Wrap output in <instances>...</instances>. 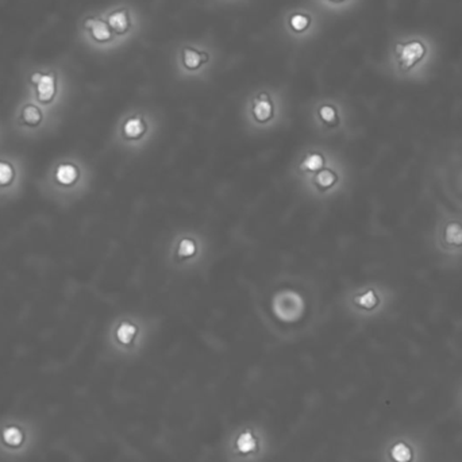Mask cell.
<instances>
[{
  "label": "cell",
  "instance_id": "1",
  "mask_svg": "<svg viewBox=\"0 0 462 462\" xmlns=\"http://www.w3.org/2000/svg\"><path fill=\"white\" fill-rule=\"evenodd\" d=\"M435 44L423 34H407L399 37L392 44L389 53V69L404 81H422L430 75L435 63Z\"/></svg>",
  "mask_w": 462,
  "mask_h": 462
},
{
  "label": "cell",
  "instance_id": "2",
  "mask_svg": "<svg viewBox=\"0 0 462 462\" xmlns=\"http://www.w3.org/2000/svg\"><path fill=\"white\" fill-rule=\"evenodd\" d=\"M435 248L442 256L462 257V217L447 215L438 221L434 231Z\"/></svg>",
  "mask_w": 462,
  "mask_h": 462
},
{
  "label": "cell",
  "instance_id": "3",
  "mask_svg": "<svg viewBox=\"0 0 462 462\" xmlns=\"http://www.w3.org/2000/svg\"><path fill=\"white\" fill-rule=\"evenodd\" d=\"M353 305L362 316L371 318L383 311L387 304V295L379 285H371L361 289L353 297Z\"/></svg>",
  "mask_w": 462,
  "mask_h": 462
},
{
  "label": "cell",
  "instance_id": "4",
  "mask_svg": "<svg viewBox=\"0 0 462 462\" xmlns=\"http://www.w3.org/2000/svg\"><path fill=\"white\" fill-rule=\"evenodd\" d=\"M55 91L54 79L50 75H41L40 81L37 83V92H38V99L41 102H49L53 98Z\"/></svg>",
  "mask_w": 462,
  "mask_h": 462
},
{
  "label": "cell",
  "instance_id": "5",
  "mask_svg": "<svg viewBox=\"0 0 462 462\" xmlns=\"http://www.w3.org/2000/svg\"><path fill=\"white\" fill-rule=\"evenodd\" d=\"M253 114L256 120H258V122H268L273 115V107L270 102L266 98H261L260 100H257L253 107Z\"/></svg>",
  "mask_w": 462,
  "mask_h": 462
},
{
  "label": "cell",
  "instance_id": "6",
  "mask_svg": "<svg viewBox=\"0 0 462 462\" xmlns=\"http://www.w3.org/2000/svg\"><path fill=\"white\" fill-rule=\"evenodd\" d=\"M85 26L91 28L92 37H94L96 41H100V42H103V41H107L111 38L110 28H108L107 23H104V22H102V20L89 19L87 23H85Z\"/></svg>",
  "mask_w": 462,
  "mask_h": 462
},
{
  "label": "cell",
  "instance_id": "7",
  "mask_svg": "<svg viewBox=\"0 0 462 462\" xmlns=\"http://www.w3.org/2000/svg\"><path fill=\"white\" fill-rule=\"evenodd\" d=\"M123 131L129 138H141L143 131H145V125L139 118H131L126 122V125L123 127Z\"/></svg>",
  "mask_w": 462,
  "mask_h": 462
},
{
  "label": "cell",
  "instance_id": "8",
  "mask_svg": "<svg viewBox=\"0 0 462 462\" xmlns=\"http://www.w3.org/2000/svg\"><path fill=\"white\" fill-rule=\"evenodd\" d=\"M108 24L116 33H125L129 27V18L125 11H116L108 16Z\"/></svg>",
  "mask_w": 462,
  "mask_h": 462
},
{
  "label": "cell",
  "instance_id": "9",
  "mask_svg": "<svg viewBox=\"0 0 462 462\" xmlns=\"http://www.w3.org/2000/svg\"><path fill=\"white\" fill-rule=\"evenodd\" d=\"M55 177L61 184H72L77 178V170L72 165H61L55 172Z\"/></svg>",
  "mask_w": 462,
  "mask_h": 462
},
{
  "label": "cell",
  "instance_id": "10",
  "mask_svg": "<svg viewBox=\"0 0 462 462\" xmlns=\"http://www.w3.org/2000/svg\"><path fill=\"white\" fill-rule=\"evenodd\" d=\"M391 457L395 462H410L412 459V451L406 443H396L392 447Z\"/></svg>",
  "mask_w": 462,
  "mask_h": 462
},
{
  "label": "cell",
  "instance_id": "11",
  "mask_svg": "<svg viewBox=\"0 0 462 462\" xmlns=\"http://www.w3.org/2000/svg\"><path fill=\"white\" fill-rule=\"evenodd\" d=\"M237 446L238 450L242 451V453H249V451H253L256 449V439L253 438V435L250 434V433H245V434H242L237 441Z\"/></svg>",
  "mask_w": 462,
  "mask_h": 462
},
{
  "label": "cell",
  "instance_id": "12",
  "mask_svg": "<svg viewBox=\"0 0 462 462\" xmlns=\"http://www.w3.org/2000/svg\"><path fill=\"white\" fill-rule=\"evenodd\" d=\"M135 334V327L131 326L129 323H123L120 327L118 328V338L122 344H129Z\"/></svg>",
  "mask_w": 462,
  "mask_h": 462
},
{
  "label": "cell",
  "instance_id": "13",
  "mask_svg": "<svg viewBox=\"0 0 462 462\" xmlns=\"http://www.w3.org/2000/svg\"><path fill=\"white\" fill-rule=\"evenodd\" d=\"M41 118H42V116H41L40 110H38L37 107L28 106L23 110L24 122L28 123V125H37V123H40Z\"/></svg>",
  "mask_w": 462,
  "mask_h": 462
},
{
  "label": "cell",
  "instance_id": "14",
  "mask_svg": "<svg viewBox=\"0 0 462 462\" xmlns=\"http://www.w3.org/2000/svg\"><path fill=\"white\" fill-rule=\"evenodd\" d=\"M14 172L12 168L6 162H0V186H6L12 180Z\"/></svg>",
  "mask_w": 462,
  "mask_h": 462
},
{
  "label": "cell",
  "instance_id": "15",
  "mask_svg": "<svg viewBox=\"0 0 462 462\" xmlns=\"http://www.w3.org/2000/svg\"><path fill=\"white\" fill-rule=\"evenodd\" d=\"M184 63L190 69H195L200 65V57L196 51L187 50L186 54H184Z\"/></svg>",
  "mask_w": 462,
  "mask_h": 462
},
{
  "label": "cell",
  "instance_id": "16",
  "mask_svg": "<svg viewBox=\"0 0 462 462\" xmlns=\"http://www.w3.org/2000/svg\"><path fill=\"white\" fill-rule=\"evenodd\" d=\"M320 116L323 119L324 122L332 123L336 119V111L334 107L324 106L320 108Z\"/></svg>",
  "mask_w": 462,
  "mask_h": 462
},
{
  "label": "cell",
  "instance_id": "17",
  "mask_svg": "<svg viewBox=\"0 0 462 462\" xmlns=\"http://www.w3.org/2000/svg\"><path fill=\"white\" fill-rule=\"evenodd\" d=\"M291 24H292L293 30H296V32H301V30H304L305 27L308 26V19L305 18L304 15H295L292 16V19H291Z\"/></svg>",
  "mask_w": 462,
  "mask_h": 462
},
{
  "label": "cell",
  "instance_id": "18",
  "mask_svg": "<svg viewBox=\"0 0 462 462\" xmlns=\"http://www.w3.org/2000/svg\"><path fill=\"white\" fill-rule=\"evenodd\" d=\"M40 79H41V75H40V73H36V75L33 76V79H32V80H33V83H36V84H37V83H38V81H40Z\"/></svg>",
  "mask_w": 462,
  "mask_h": 462
},
{
  "label": "cell",
  "instance_id": "19",
  "mask_svg": "<svg viewBox=\"0 0 462 462\" xmlns=\"http://www.w3.org/2000/svg\"><path fill=\"white\" fill-rule=\"evenodd\" d=\"M334 2H342V0H334Z\"/></svg>",
  "mask_w": 462,
  "mask_h": 462
}]
</instances>
